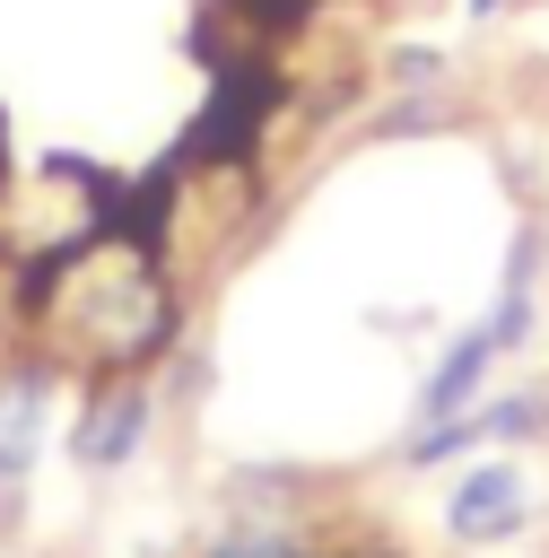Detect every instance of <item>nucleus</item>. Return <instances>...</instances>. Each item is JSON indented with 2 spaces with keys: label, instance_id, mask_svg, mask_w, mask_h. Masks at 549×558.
I'll list each match as a JSON object with an SVG mask.
<instances>
[{
  "label": "nucleus",
  "instance_id": "9d476101",
  "mask_svg": "<svg viewBox=\"0 0 549 558\" xmlns=\"http://www.w3.org/2000/svg\"><path fill=\"white\" fill-rule=\"evenodd\" d=\"M505 9H514V0H462V17H479V26H488V17H505Z\"/></svg>",
  "mask_w": 549,
  "mask_h": 558
},
{
  "label": "nucleus",
  "instance_id": "1a4fd4ad",
  "mask_svg": "<svg viewBox=\"0 0 549 558\" xmlns=\"http://www.w3.org/2000/svg\"><path fill=\"white\" fill-rule=\"evenodd\" d=\"M383 78H392V87H436V78H444V52H436V44H401V52L383 61Z\"/></svg>",
  "mask_w": 549,
  "mask_h": 558
},
{
  "label": "nucleus",
  "instance_id": "20e7f679",
  "mask_svg": "<svg viewBox=\"0 0 549 558\" xmlns=\"http://www.w3.org/2000/svg\"><path fill=\"white\" fill-rule=\"evenodd\" d=\"M523 523H532V480L514 462H471L444 497V541H462V549H497Z\"/></svg>",
  "mask_w": 549,
  "mask_h": 558
},
{
  "label": "nucleus",
  "instance_id": "f257e3e1",
  "mask_svg": "<svg viewBox=\"0 0 549 558\" xmlns=\"http://www.w3.org/2000/svg\"><path fill=\"white\" fill-rule=\"evenodd\" d=\"M26 314L44 323V349L61 366H96V375H139L174 340V296L131 235H87V244L52 253L44 296Z\"/></svg>",
  "mask_w": 549,
  "mask_h": 558
},
{
  "label": "nucleus",
  "instance_id": "39448f33",
  "mask_svg": "<svg viewBox=\"0 0 549 558\" xmlns=\"http://www.w3.org/2000/svg\"><path fill=\"white\" fill-rule=\"evenodd\" d=\"M505 349L488 340V323H471V331H453L444 349H436V366L418 375V418L410 427H436V418H462L479 392H488V366H497Z\"/></svg>",
  "mask_w": 549,
  "mask_h": 558
},
{
  "label": "nucleus",
  "instance_id": "7ed1b4c3",
  "mask_svg": "<svg viewBox=\"0 0 549 558\" xmlns=\"http://www.w3.org/2000/svg\"><path fill=\"white\" fill-rule=\"evenodd\" d=\"M61 357L52 349H26L0 366V497H17L44 462V436H52V401H61Z\"/></svg>",
  "mask_w": 549,
  "mask_h": 558
},
{
  "label": "nucleus",
  "instance_id": "f03ea898",
  "mask_svg": "<svg viewBox=\"0 0 549 558\" xmlns=\"http://www.w3.org/2000/svg\"><path fill=\"white\" fill-rule=\"evenodd\" d=\"M148 427H157V375L148 366L139 375H96L87 401H78V418H70V462L105 480V471L139 462Z\"/></svg>",
  "mask_w": 549,
  "mask_h": 558
},
{
  "label": "nucleus",
  "instance_id": "0eeeda50",
  "mask_svg": "<svg viewBox=\"0 0 549 558\" xmlns=\"http://www.w3.org/2000/svg\"><path fill=\"white\" fill-rule=\"evenodd\" d=\"M427 131H453V105L436 87H392V105L366 122V140H427Z\"/></svg>",
  "mask_w": 549,
  "mask_h": 558
},
{
  "label": "nucleus",
  "instance_id": "423d86ee",
  "mask_svg": "<svg viewBox=\"0 0 549 558\" xmlns=\"http://www.w3.org/2000/svg\"><path fill=\"white\" fill-rule=\"evenodd\" d=\"M471 427H479V445H532V436H549V392H479Z\"/></svg>",
  "mask_w": 549,
  "mask_h": 558
},
{
  "label": "nucleus",
  "instance_id": "6e6552de",
  "mask_svg": "<svg viewBox=\"0 0 549 558\" xmlns=\"http://www.w3.org/2000/svg\"><path fill=\"white\" fill-rule=\"evenodd\" d=\"M209 558H314L296 523H218Z\"/></svg>",
  "mask_w": 549,
  "mask_h": 558
}]
</instances>
